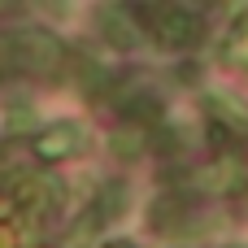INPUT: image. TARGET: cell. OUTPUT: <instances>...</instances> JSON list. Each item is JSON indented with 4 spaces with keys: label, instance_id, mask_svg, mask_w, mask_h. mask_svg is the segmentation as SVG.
Returning <instances> with one entry per match:
<instances>
[{
    "label": "cell",
    "instance_id": "6da1fadb",
    "mask_svg": "<svg viewBox=\"0 0 248 248\" xmlns=\"http://www.w3.org/2000/svg\"><path fill=\"white\" fill-rule=\"evenodd\" d=\"M61 61H65V48L52 35H44V31H13L9 44H4V65H22L31 74H48L52 78L61 70Z\"/></svg>",
    "mask_w": 248,
    "mask_h": 248
},
{
    "label": "cell",
    "instance_id": "5b68a950",
    "mask_svg": "<svg viewBox=\"0 0 248 248\" xmlns=\"http://www.w3.org/2000/svg\"><path fill=\"white\" fill-rule=\"evenodd\" d=\"M100 31H105V39L113 44V48H122V52H131V48H140V39H144V26L140 22H131V9H122V4H105L100 9Z\"/></svg>",
    "mask_w": 248,
    "mask_h": 248
},
{
    "label": "cell",
    "instance_id": "7a4b0ae2",
    "mask_svg": "<svg viewBox=\"0 0 248 248\" xmlns=\"http://www.w3.org/2000/svg\"><path fill=\"white\" fill-rule=\"evenodd\" d=\"M140 17H148V31H153V39L157 44H166V48H196V39H201V13L196 9H179V4H153V9H135Z\"/></svg>",
    "mask_w": 248,
    "mask_h": 248
},
{
    "label": "cell",
    "instance_id": "52a82bcc",
    "mask_svg": "<svg viewBox=\"0 0 248 248\" xmlns=\"http://www.w3.org/2000/svg\"><path fill=\"white\" fill-rule=\"evenodd\" d=\"M26 122H31V109H13V113H9V126H13V131H26Z\"/></svg>",
    "mask_w": 248,
    "mask_h": 248
},
{
    "label": "cell",
    "instance_id": "8992f818",
    "mask_svg": "<svg viewBox=\"0 0 248 248\" xmlns=\"http://www.w3.org/2000/svg\"><path fill=\"white\" fill-rule=\"evenodd\" d=\"M153 131H157V126H153ZM153 131H148V126H131V122L113 126V153H118L122 161L144 157V153H148V144H153Z\"/></svg>",
    "mask_w": 248,
    "mask_h": 248
},
{
    "label": "cell",
    "instance_id": "3957f363",
    "mask_svg": "<svg viewBox=\"0 0 248 248\" xmlns=\"http://www.w3.org/2000/svg\"><path fill=\"white\" fill-rule=\"evenodd\" d=\"M148 218H153V227H157L161 235H179V231L192 227L196 201H192L187 192H166V196H157V205L148 209Z\"/></svg>",
    "mask_w": 248,
    "mask_h": 248
},
{
    "label": "cell",
    "instance_id": "277c9868",
    "mask_svg": "<svg viewBox=\"0 0 248 248\" xmlns=\"http://www.w3.org/2000/svg\"><path fill=\"white\" fill-rule=\"evenodd\" d=\"M31 148H35L39 161H65V157H74V153L83 148V126H74V122H57V126L39 131Z\"/></svg>",
    "mask_w": 248,
    "mask_h": 248
}]
</instances>
